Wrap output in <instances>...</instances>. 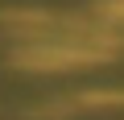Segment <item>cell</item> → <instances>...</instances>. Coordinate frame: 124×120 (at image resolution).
<instances>
[{
    "instance_id": "3",
    "label": "cell",
    "mask_w": 124,
    "mask_h": 120,
    "mask_svg": "<svg viewBox=\"0 0 124 120\" xmlns=\"http://www.w3.org/2000/svg\"><path fill=\"white\" fill-rule=\"evenodd\" d=\"M103 17H112V21L124 25V0H108V4H103Z\"/></svg>"
},
{
    "instance_id": "1",
    "label": "cell",
    "mask_w": 124,
    "mask_h": 120,
    "mask_svg": "<svg viewBox=\"0 0 124 120\" xmlns=\"http://www.w3.org/2000/svg\"><path fill=\"white\" fill-rule=\"evenodd\" d=\"M120 46V37L99 33V37H70V41H37L13 54V62L25 71H66V66H83V62H99L103 54H112Z\"/></svg>"
},
{
    "instance_id": "2",
    "label": "cell",
    "mask_w": 124,
    "mask_h": 120,
    "mask_svg": "<svg viewBox=\"0 0 124 120\" xmlns=\"http://www.w3.org/2000/svg\"><path fill=\"white\" fill-rule=\"evenodd\" d=\"M79 104L83 108H124V91H87Z\"/></svg>"
}]
</instances>
